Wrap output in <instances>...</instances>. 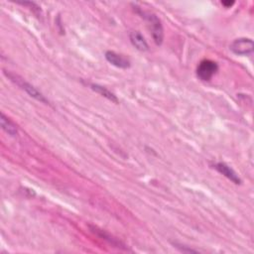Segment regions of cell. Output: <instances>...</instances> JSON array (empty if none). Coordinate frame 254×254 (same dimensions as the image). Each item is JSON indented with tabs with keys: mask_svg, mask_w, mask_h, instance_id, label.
<instances>
[{
	"mask_svg": "<svg viewBox=\"0 0 254 254\" xmlns=\"http://www.w3.org/2000/svg\"><path fill=\"white\" fill-rule=\"evenodd\" d=\"M229 49L236 55L247 56L253 52L254 44L249 38H239L230 44Z\"/></svg>",
	"mask_w": 254,
	"mask_h": 254,
	"instance_id": "3",
	"label": "cell"
},
{
	"mask_svg": "<svg viewBox=\"0 0 254 254\" xmlns=\"http://www.w3.org/2000/svg\"><path fill=\"white\" fill-rule=\"evenodd\" d=\"M6 75L9 77V79L14 82L15 84H17L19 87H21V89H23L30 96H32L33 99H35L36 101L40 102V103H43L45 105H48L49 102L47 101L46 97L43 95L42 92L39 91L35 87H33L31 84L25 82L23 79H21V77H19L18 75H13L11 73H7L5 72Z\"/></svg>",
	"mask_w": 254,
	"mask_h": 254,
	"instance_id": "2",
	"label": "cell"
},
{
	"mask_svg": "<svg viewBox=\"0 0 254 254\" xmlns=\"http://www.w3.org/2000/svg\"><path fill=\"white\" fill-rule=\"evenodd\" d=\"M90 89L93 91H95L99 94H101L102 96L105 97V99H107L108 101H110V102H112L114 104H119L120 103V101L116 97V95L113 92H111L109 90H107L106 88H105L103 86H100V85H96V84H90Z\"/></svg>",
	"mask_w": 254,
	"mask_h": 254,
	"instance_id": "8",
	"label": "cell"
},
{
	"mask_svg": "<svg viewBox=\"0 0 254 254\" xmlns=\"http://www.w3.org/2000/svg\"><path fill=\"white\" fill-rule=\"evenodd\" d=\"M218 71H219V66L216 62H213L211 60H204L198 66L197 75L199 76V79L208 82L211 80V77L217 74Z\"/></svg>",
	"mask_w": 254,
	"mask_h": 254,
	"instance_id": "4",
	"label": "cell"
},
{
	"mask_svg": "<svg viewBox=\"0 0 254 254\" xmlns=\"http://www.w3.org/2000/svg\"><path fill=\"white\" fill-rule=\"evenodd\" d=\"M234 3H236L234 1H222V4H223L224 7H226V8L231 7Z\"/></svg>",
	"mask_w": 254,
	"mask_h": 254,
	"instance_id": "10",
	"label": "cell"
},
{
	"mask_svg": "<svg viewBox=\"0 0 254 254\" xmlns=\"http://www.w3.org/2000/svg\"><path fill=\"white\" fill-rule=\"evenodd\" d=\"M105 59L108 63H110L114 67L120 69H128L130 67V61L127 58L113 51H107L105 53Z\"/></svg>",
	"mask_w": 254,
	"mask_h": 254,
	"instance_id": "5",
	"label": "cell"
},
{
	"mask_svg": "<svg viewBox=\"0 0 254 254\" xmlns=\"http://www.w3.org/2000/svg\"><path fill=\"white\" fill-rule=\"evenodd\" d=\"M130 42L131 44L141 52H145L149 50V46L147 41L145 40L144 36L139 32V31H132L129 35Z\"/></svg>",
	"mask_w": 254,
	"mask_h": 254,
	"instance_id": "7",
	"label": "cell"
},
{
	"mask_svg": "<svg viewBox=\"0 0 254 254\" xmlns=\"http://www.w3.org/2000/svg\"><path fill=\"white\" fill-rule=\"evenodd\" d=\"M213 168L216 169L218 172H220L222 175H224V177H226L228 180H230L232 183L239 185L241 183L240 178L239 177V175L236 173L232 168H230L228 165L223 162H219L213 166Z\"/></svg>",
	"mask_w": 254,
	"mask_h": 254,
	"instance_id": "6",
	"label": "cell"
},
{
	"mask_svg": "<svg viewBox=\"0 0 254 254\" xmlns=\"http://www.w3.org/2000/svg\"><path fill=\"white\" fill-rule=\"evenodd\" d=\"M0 122H1V127L2 129L12 137H16L18 135V129L17 126L8 119V117L4 114L1 113V119H0Z\"/></svg>",
	"mask_w": 254,
	"mask_h": 254,
	"instance_id": "9",
	"label": "cell"
},
{
	"mask_svg": "<svg viewBox=\"0 0 254 254\" xmlns=\"http://www.w3.org/2000/svg\"><path fill=\"white\" fill-rule=\"evenodd\" d=\"M140 13L149 24V28L152 37L154 39V42L160 46L163 43V39H164V30L160 19L152 13H146V12H140Z\"/></svg>",
	"mask_w": 254,
	"mask_h": 254,
	"instance_id": "1",
	"label": "cell"
}]
</instances>
